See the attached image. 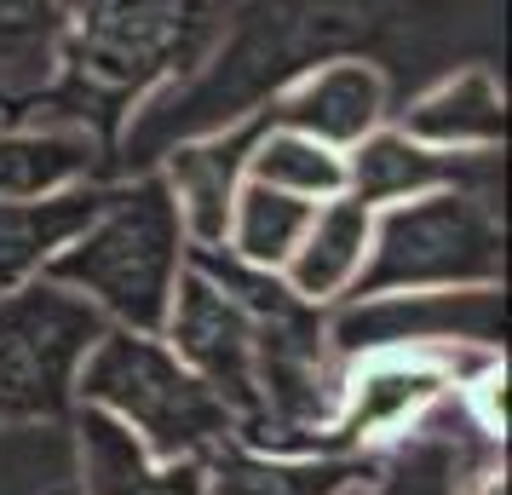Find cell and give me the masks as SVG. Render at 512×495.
Returning <instances> with one entry per match:
<instances>
[{"label":"cell","mask_w":512,"mask_h":495,"mask_svg":"<svg viewBox=\"0 0 512 495\" xmlns=\"http://www.w3.org/2000/svg\"><path fill=\"white\" fill-rule=\"evenodd\" d=\"M236 6L242 0H64L70 93L52 121L81 127L87 98H98L104 116L116 121L133 98L185 87L231 35Z\"/></svg>","instance_id":"1"},{"label":"cell","mask_w":512,"mask_h":495,"mask_svg":"<svg viewBox=\"0 0 512 495\" xmlns=\"http://www.w3.org/2000/svg\"><path fill=\"white\" fill-rule=\"evenodd\" d=\"M185 248L190 242L179 225V208H173V190L150 167L127 185H110L98 219L41 277L98 306L110 329L162 334L179 271H185Z\"/></svg>","instance_id":"2"},{"label":"cell","mask_w":512,"mask_h":495,"mask_svg":"<svg viewBox=\"0 0 512 495\" xmlns=\"http://www.w3.org/2000/svg\"><path fill=\"white\" fill-rule=\"evenodd\" d=\"M501 265H507L501 185H443L374 208L369 260L346 300L415 294V288H484L501 283Z\"/></svg>","instance_id":"3"},{"label":"cell","mask_w":512,"mask_h":495,"mask_svg":"<svg viewBox=\"0 0 512 495\" xmlns=\"http://www.w3.org/2000/svg\"><path fill=\"white\" fill-rule=\"evenodd\" d=\"M75 403H93L121 421L156 461H202L213 444L236 438L219 392L167 352L162 334L104 329V340L81 363Z\"/></svg>","instance_id":"4"},{"label":"cell","mask_w":512,"mask_h":495,"mask_svg":"<svg viewBox=\"0 0 512 495\" xmlns=\"http://www.w3.org/2000/svg\"><path fill=\"white\" fill-rule=\"evenodd\" d=\"M104 329V311L47 277L0 294V421H70L81 363Z\"/></svg>","instance_id":"5"},{"label":"cell","mask_w":512,"mask_h":495,"mask_svg":"<svg viewBox=\"0 0 512 495\" xmlns=\"http://www.w3.org/2000/svg\"><path fill=\"white\" fill-rule=\"evenodd\" d=\"M501 329H507L501 283L363 294V300L328 306V346L340 363L369 352H455V346L501 352Z\"/></svg>","instance_id":"6"},{"label":"cell","mask_w":512,"mask_h":495,"mask_svg":"<svg viewBox=\"0 0 512 495\" xmlns=\"http://www.w3.org/2000/svg\"><path fill=\"white\" fill-rule=\"evenodd\" d=\"M455 392L438 352H369L340 363L328 449H392Z\"/></svg>","instance_id":"7"},{"label":"cell","mask_w":512,"mask_h":495,"mask_svg":"<svg viewBox=\"0 0 512 495\" xmlns=\"http://www.w3.org/2000/svg\"><path fill=\"white\" fill-rule=\"evenodd\" d=\"M380 449H254L225 438L202 455V495H363Z\"/></svg>","instance_id":"8"},{"label":"cell","mask_w":512,"mask_h":495,"mask_svg":"<svg viewBox=\"0 0 512 495\" xmlns=\"http://www.w3.org/2000/svg\"><path fill=\"white\" fill-rule=\"evenodd\" d=\"M265 121L311 133L334 150H351L357 139H369L374 127L392 121V87H386V70L374 58L346 52V58H328L317 70H305L300 81H288L265 104Z\"/></svg>","instance_id":"9"},{"label":"cell","mask_w":512,"mask_h":495,"mask_svg":"<svg viewBox=\"0 0 512 495\" xmlns=\"http://www.w3.org/2000/svg\"><path fill=\"white\" fill-rule=\"evenodd\" d=\"M443 185H501V150L495 156H443V150L403 139L392 121L346 150V196L369 202V208H392V202H409V196Z\"/></svg>","instance_id":"10"},{"label":"cell","mask_w":512,"mask_h":495,"mask_svg":"<svg viewBox=\"0 0 512 495\" xmlns=\"http://www.w3.org/2000/svg\"><path fill=\"white\" fill-rule=\"evenodd\" d=\"M392 127L443 156H495L507 144V87L489 64H466L432 81L409 110H392Z\"/></svg>","instance_id":"11"},{"label":"cell","mask_w":512,"mask_h":495,"mask_svg":"<svg viewBox=\"0 0 512 495\" xmlns=\"http://www.w3.org/2000/svg\"><path fill=\"white\" fill-rule=\"evenodd\" d=\"M75 495H202V461H156L150 449L93 403L70 409Z\"/></svg>","instance_id":"12"},{"label":"cell","mask_w":512,"mask_h":495,"mask_svg":"<svg viewBox=\"0 0 512 495\" xmlns=\"http://www.w3.org/2000/svg\"><path fill=\"white\" fill-rule=\"evenodd\" d=\"M369 231H374V208L357 202V196H334V202H317L311 208V225H305L300 248L288 254L277 277L288 283L294 300L305 306H340L357 283V271L369 260Z\"/></svg>","instance_id":"13"},{"label":"cell","mask_w":512,"mask_h":495,"mask_svg":"<svg viewBox=\"0 0 512 495\" xmlns=\"http://www.w3.org/2000/svg\"><path fill=\"white\" fill-rule=\"evenodd\" d=\"M104 162V139L75 121H24L0 127V202H35L58 190L93 185Z\"/></svg>","instance_id":"14"},{"label":"cell","mask_w":512,"mask_h":495,"mask_svg":"<svg viewBox=\"0 0 512 495\" xmlns=\"http://www.w3.org/2000/svg\"><path fill=\"white\" fill-rule=\"evenodd\" d=\"M104 196H110V185L93 179V185L35 196V202H0V294L35 283L75 236L98 219Z\"/></svg>","instance_id":"15"},{"label":"cell","mask_w":512,"mask_h":495,"mask_svg":"<svg viewBox=\"0 0 512 495\" xmlns=\"http://www.w3.org/2000/svg\"><path fill=\"white\" fill-rule=\"evenodd\" d=\"M242 144L248 133H213V139H185L162 156L167 190H173V208H179V225H185L190 248H219L225 242V219H231V196L242 185Z\"/></svg>","instance_id":"16"},{"label":"cell","mask_w":512,"mask_h":495,"mask_svg":"<svg viewBox=\"0 0 512 495\" xmlns=\"http://www.w3.org/2000/svg\"><path fill=\"white\" fill-rule=\"evenodd\" d=\"M242 179L317 208V202L346 196V150L311 139V133H294V127H277L259 110V121L248 127V144H242Z\"/></svg>","instance_id":"17"},{"label":"cell","mask_w":512,"mask_h":495,"mask_svg":"<svg viewBox=\"0 0 512 495\" xmlns=\"http://www.w3.org/2000/svg\"><path fill=\"white\" fill-rule=\"evenodd\" d=\"M64 75V0H0V93L35 98Z\"/></svg>","instance_id":"18"},{"label":"cell","mask_w":512,"mask_h":495,"mask_svg":"<svg viewBox=\"0 0 512 495\" xmlns=\"http://www.w3.org/2000/svg\"><path fill=\"white\" fill-rule=\"evenodd\" d=\"M305 225H311V202H294V196H282L271 185H254V179H242L231 196V219H225V254L242 265H254V271H282L288 254L300 248Z\"/></svg>","instance_id":"19"},{"label":"cell","mask_w":512,"mask_h":495,"mask_svg":"<svg viewBox=\"0 0 512 495\" xmlns=\"http://www.w3.org/2000/svg\"><path fill=\"white\" fill-rule=\"evenodd\" d=\"M70 484V421H0V495H58Z\"/></svg>","instance_id":"20"},{"label":"cell","mask_w":512,"mask_h":495,"mask_svg":"<svg viewBox=\"0 0 512 495\" xmlns=\"http://www.w3.org/2000/svg\"><path fill=\"white\" fill-rule=\"evenodd\" d=\"M455 398H461L466 421L478 426L489 444H507V357H495L489 369H478Z\"/></svg>","instance_id":"21"},{"label":"cell","mask_w":512,"mask_h":495,"mask_svg":"<svg viewBox=\"0 0 512 495\" xmlns=\"http://www.w3.org/2000/svg\"><path fill=\"white\" fill-rule=\"evenodd\" d=\"M58 495H75V490H58Z\"/></svg>","instance_id":"22"}]
</instances>
